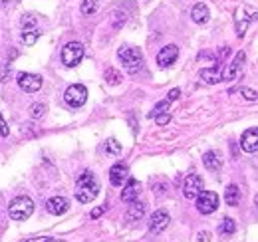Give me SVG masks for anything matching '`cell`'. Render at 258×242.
I'll list each match as a JSON object with an SVG mask.
<instances>
[{"mask_svg":"<svg viewBox=\"0 0 258 242\" xmlns=\"http://www.w3.org/2000/svg\"><path fill=\"white\" fill-rule=\"evenodd\" d=\"M143 215H145V207H143L141 203L133 201V203H129V209H127V213H125V220H127V222H135V220L143 218Z\"/></svg>","mask_w":258,"mask_h":242,"instance_id":"17","label":"cell"},{"mask_svg":"<svg viewBox=\"0 0 258 242\" xmlns=\"http://www.w3.org/2000/svg\"><path fill=\"white\" fill-rule=\"evenodd\" d=\"M209 8H206V4H195L193 6V10H191V18H193V22H197V24H206L209 22Z\"/></svg>","mask_w":258,"mask_h":242,"instance_id":"16","label":"cell"},{"mask_svg":"<svg viewBox=\"0 0 258 242\" xmlns=\"http://www.w3.org/2000/svg\"><path fill=\"white\" fill-rule=\"evenodd\" d=\"M157 115V125H165L171 121V113L169 111H161V113H155Z\"/></svg>","mask_w":258,"mask_h":242,"instance_id":"28","label":"cell"},{"mask_svg":"<svg viewBox=\"0 0 258 242\" xmlns=\"http://www.w3.org/2000/svg\"><path fill=\"white\" fill-rule=\"evenodd\" d=\"M106 81H108L110 85H117V83L123 81V76H121L119 70H115V68H108V70H106Z\"/></svg>","mask_w":258,"mask_h":242,"instance_id":"21","label":"cell"},{"mask_svg":"<svg viewBox=\"0 0 258 242\" xmlns=\"http://www.w3.org/2000/svg\"><path fill=\"white\" fill-rule=\"evenodd\" d=\"M179 58V48L175 44H169L165 48H161V52L157 54V64L161 68H167L171 64H175V60Z\"/></svg>","mask_w":258,"mask_h":242,"instance_id":"10","label":"cell"},{"mask_svg":"<svg viewBox=\"0 0 258 242\" xmlns=\"http://www.w3.org/2000/svg\"><path fill=\"white\" fill-rule=\"evenodd\" d=\"M97 10V2H95V0H84V2H82V14H93Z\"/></svg>","mask_w":258,"mask_h":242,"instance_id":"25","label":"cell"},{"mask_svg":"<svg viewBox=\"0 0 258 242\" xmlns=\"http://www.w3.org/2000/svg\"><path fill=\"white\" fill-rule=\"evenodd\" d=\"M137 195H139V183L133 181V179H127L125 188L121 190V201L123 203H133V201H137Z\"/></svg>","mask_w":258,"mask_h":242,"instance_id":"15","label":"cell"},{"mask_svg":"<svg viewBox=\"0 0 258 242\" xmlns=\"http://www.w3.org/2000/svg\"><path fill=\"white\" fill-rule=\"evenodd\" d=\"M179 95H181V91H179V89H171V91H169V95H167V100H169V102H175V100L179 98Z\"/></svg>","mask_w":258,"mask_h":242,"instance_id":"33","label":"cell"},{"mask_svg":"<svg viewBox=\"0 0 258 242\" xmlns=\"http://www.w3.org/2000/svg\"><path fill=\"white\" fill-rule=\"evenodd\" d=\"M44 113H46V106H42V104H34V106L30 108V115H32L34 119L44 117Z\"/></svg>","mask_w":258,"mask_h":242,"instance_id":"26","label":"cell"},{"mask_svg":"<svg viewBox=\"0 0 258 242\" xmlns=\"http://www.w3.org/2000/svg\"><path fill=\"white\" fill-rule=\"evenodd\" d=\"M201 190H202V181H201V177H199V175H189V177L185 179V185H183V195H185V199H189V201L197 199Z\"/></svg>","mask_w":258,"mask_h":242,"instance_id":"8","label":"cell"},{"mask_svg":"<svg viewBox=\"0 0 258 242\" xmlns=\"http://www.w3.org/2000/svg\"><path fill=\"white\" fill-rule=\"evenodd\" d=\"M240 147H242L244 153H256V149H258V131H256V127H250L242 133Z\"/></svg>","mask_w":258,"mask_h":242,"instance_id":"11","label":"cell"},{"mask_svg":"<svg viewBox=\"0 0 258 242\" xmlns=\"http://www.w3.org/2000/svg\"><path fill=\"white\" fill-rule=\"evenodd\" d=\"M18 85H20V89H24L28 93H34L42 87V78L36 76V74H24L22 72V74H18Z\"/></svg>","mask_w":258,"mask_h":242,"instance_id":"9","label":"cell"},{"mask_svg":"<svg viewBox=\"0 0 258 242\" xmlns=\"http://www.w3.org/2000/svg\"><path fill=\"white\" fill-rule=\"evenodd\" d=\"M167 224H169V213L163 211V209L155 211V213L151 215V218H149V230H151L153 234L163 232V230L167 228Z\"/></svg>","mask_w":258,"mask_h":242,"instance_id":"7","label":"cell"},{"mask_svg":"<svg viewBox=\"0 0 258 242\" xmlns=\"http://www.w3.org/2000/svg\"><path fill=\"white\" fill-rule=\"evenodd\" d=\"M99 192V183L91 171H84L76 181V199L80 203H91Z\"/></svg>","mask_w":258,"mask_h":242,"instance_id":"1","label":"cell"},{"mask_svg":"<svg viewBox=\"0 0 258 242\" xmlns=\"http://www.w3.org/2000/svg\"><path fill=\"white\" fill-rule=\"evenodd\" d=\"M0 4H4V0H0Z\"/></svg>","mask_w":258,"mask_h":242,"instance_id":"36","label":"cell"},{"mask_svg":"<svg viewBox=\"0 0 258 242\" xmlns=\"http://www.w3.org/2000/svg\"><path fill=\"white\" fill-rule=\"evenodd\" d=\"M20 24H22V30H30V28H38L36 26V18L32 16V14H26L22 20H20Z\"/></svg>","mask_w":258,"mask_h":242,"instance_id":"27","label":"cell"},{"mask_svg":"<svg viewBox=\"0 0 258 242\" xmlns=\"http://www.w3.org/2000/svg\"><path fill=\"white\" fill-rule=\"evenodd\" d=\"M0 133H2L4 137L8 135V125H6V121H4V117H2V113H0Z\"/></svg>","mask_w":258,"mask_h":242,"instance_id":"31","label":"cell"},{"mask_svg":"<svg viewBox=\"0 0 258 242\" xmlns=\"http://www.w3.org/2000/svg\"><path fill=\"white\" fill-rule=\"evenodd\" d=\"M202 163H204V167L209 169V171H219V169L223 167V159H221V155H219V153H215V151L204 153Z\"/></svg>","mask_w":258,"mask_h":242,"instance_id":"18","label":"cell"},{"mask_svg":"<svg viewBox=\"0 0 258 242\" xmlns=\"http://www.w3.org/2000/svg\"><path fill=\"white\" fill-rule=\"evenodd\" d=\"M197 209L201 215H211L219 209V195L213 190H201L197 197Z\"/></svg>","mask_w":258,"mask_h":242,"instance_id":"5","label":"cell"},{"mask_svg":"<svg viewBox=\"0 0 258 242\" xmlns=\"http://www.w3.org/2000/svg\"><path fill=\"white\" fill-rule=\"evenodd\" d=\"M103 211H106V207H95V209L91 211V215H89V216H91V218H99V216L103 215Z\"/></svg>","mask_w":258,"mask_h":242,"instance_id":"32","label":"cell"},{"mask_svg":"<svg viewBox=\"0 0 258 242\" xmlns=\"http://www.w3.org/2000/svg\"><path fill=\"white\" fill-rule=\"evenodd\" d=\"M117 58H119V62L127 74H137L143 68V54H141L139 48H131V46L119 48Z\"/></svg>","mask_w":258,"mask_h":242,"instance_id":"2","label":"cell"},{"mask_svg":"<svg viewBox=\"0 0 258 242\" xmlns=\"http://www.w3.org/2000/svg\"><path fill=\"white\" fill-rule=\"evenodd\" d=\"M240 91H242V95H244L246 100H250V102L256 100V91H254V89H240Z\"/></svg>","mask_w":258,"mask_h":242,"instance_id":"30","label":"cell"},{"mask_svg":"<svg viewBox=\"0 0 258 242\" xmlns=\"http://www.w3.org/2000/svg\"><path fill=\"white\" fill-rule=\"evenodd\" d=\"M234 230H236V224H234L232 218H225V220L221 222V226H219V234H221V236H230Z\"/></svg>","mask_w":258,"mask_h":242,"instance_id":"22","label":"cell"},{"mask_svg":"<svg viewBox=\"0 0 258 242\" xmlns=\"http://www.w3.org/2000/svg\"><path fill=\"white\" fill-rule=\"evenodd\" d=\"M106 153H108V155H114V157L121 155V143H117L115 139H108V143H106Z\"/></svg>","mask_w":258,"mask_h":242,"instance_id":"23","label":"cell"},{"mask_svg":"<svg viewBox=\"0 0 258 242\" xmlns=\"http://www.w3.org/2000/svg\"><path fill=\"white\" fill-rule=\"evenodd\" d=\"M64 100H66V104H68L70 108H82V106L86 104V100H87V89H86V85H82V83L70 85V87L66 89V93H64Z\"/></svg>","mask_w":258,"mask_h":242,"instance_id":"6","label":"cell"},{"mask_svg":"<svg viewBox=\"0 0 258 242\" xmlns=\"http://www.w3.org/2000/svg\"><path fill=\"white\" fill-rule=\"evenodd\" d=\"M199 240H201V242H209V240H211V234H209V232H202V234H199Z\"/></svg>","mask_w":258,"mask_h":242,"instance_id":"35","label":"cell"},{"mask_svg":"<svg viewBox=\"0 0 258 242\" xmlns=\"http://www.w3.org/2000/svg\"><path fill=\"white\" fill-rule=\"evenodd\" d=\"M244 52H238L236 56H234V60L232 62H229V66L225 68V72H221V78L223 80H234L236 78V74H238V70L242 68V64H244Z\"/></svg>","mask_w":258,"mask_h":242,"instance_id":"14","label":"cell"},{"mask_svg":"<svg viewBox=\"0 0 258 242\" xmlns=\"http://www.w3.org/2000/svg\"><path fill=\"white\" fill-rule=\"evenodd\" d=\"M22 242H48V236H36V238H26Z\"/></svg>","mask_w":258,"mask_h":242,"instance_id":"34","label":"cell"},{"mask_svg":"<svg viewBox=\"0 0 258 242\" xmlns=\"http://www.w3.org/2000/svg\"><path fill=\"white\" fill-rule=\"evenodd\" d=\"M201 78L206 80L209 83H219V81H223V78H221V70H219L217 66H215V68L201 70Z\"/></svg>","mask_w":258,"mask_h":242,"instance_id":"19","label":"cell"},{"mask_svg":"<svg viewBox=\"0 0 258 242\" xmlns=\"http://www.w3.org/2000/svg\"><path fill=\"white\" fill-rule=\"evenodd\" d=\"M225 201H227V205H229V207H236V205H238V201H240V190H238V187H236V185H230V187L227 188Z\"/></svg>","mask_w":258,"mask_h":242,"instance_id":"20","label":"cell"},{"mask_svg":"<svg viewBox=\"0 0 258 242\" xmlns=\"http://www.w3.org/2000/svg\"><path fill=\"white\" fill-rule=\"evenodd\" d=\"M169 106H171V102H169V100L159 102L157 106H155V109H153V115H155V113H161V111H167V109H169Z\"/></svg>","mask_w":258,"mask_h":242,"instance_id":"29","label":"cell"},{"mask_svg":"<svg viewBox=\"0 0 258 242\" xmlns=\"http://www.w3.org/2000/svg\"><path fill=\"white\" fill-rule=\"evenodd\" d=\"M68 209H70V203H68V199H64V197H52V199L46 203V211H48L50 215H56V216L68 213Z\"/></svg>","mask_w":258,"mask_h":242,"instance_id":"13","label":"cell"},{"mask_svg":"<svg viewBox=\"0 0 258 242\" xmlns=\"http://www.w3.org/2000/svg\"><path fill=\"white\" fill-rule=\"evenodd\" d=\"M8 213H10V218H14V220H26L34 213V203L30 197H16L10 203Z\"/></svg>","mask_w":258,"mask_h":242,"instance_id":"3","label":"cell"},{"mask_svg":"<svg viewBox=\"0 0 258 242\" xmlns=\"http://www.w3.org/2000/svg\"><path fill=\"white\" fill-rule=\"evenodd\" d=\"M82 58H84V46L80 42H68L64 46V50H62V62H64V66L74 68V66H78L82 62Z\"/></svg>","mask_w":258,"mask_h":242,"instance_id":"4","label":"cell"},{"mask_svg":"<svg viewBox=\"0 0 258 242\" xmlns=\"http://www.w3.org/2000/svg\"><path fill=\"white\" fill-rule=\"evenodd\" d=\"M38 36H40V30H38V28H30V30H22V40H24L26 44H34V42L38 40Z\"/></svg>","mask_w":258,"mask_h":242,"instance_id":"24","label":"cell"},{"mask_svg":"<svg viewBox=\"0 0 258 242\" xmlns=\"http://www.w3.org/2000/svg\"><path fill=\"white\" fill-rule=\"evenodd\" d=\"M127 179H129V169H127V165H125V163H115V165L112 167V171H110V181H112V185H114V187H121Z\"/></svg>","mask_w":258,"mask_h":242,"instance_id":"12","label":"cell"}]
</instances>
